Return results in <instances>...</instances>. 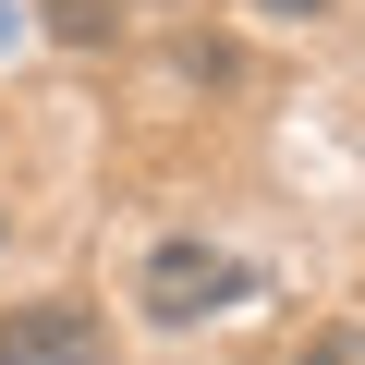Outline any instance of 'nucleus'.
Segmentation results:
<instances>
[{
    "instance_id": "nucleus-2",
    "label": "nucleus",
    "mask_w": 365,
    "mask_h": 365,
    "mask_svg": "<svg viewBox=\"0 0 365 365\" xmlns=\"http://www.w3.org/2000/svg\"><path fill=\"white\" fill-rule=\"evenodd\" d=\"M98 353V317L86 304H37V317H0V365H73Z\"/></svg>"
},
{
    "instance_id": "nucleus-4",
    "label": "nucleus",
    "mask_w": 365,
    "mask_h": 365,
    "mask_svg": "<svg viewBox=\"0 0 365 365\" xmlns=\"http://www.w3.org/2000/svg\"><path fill=\"white\" fill-rule=\"evenodd\" d=\"M292 365H365V329H317V341H304Z\"/></svg>"
},
{
    "instance_id": "nucleus-5",
    "label": "nucleus",
    "mask_w": 365,
    "mask_h": 365,
    "mask_svg": "<svg viewBox=\"0 0 365 365\" xmlns=\"http://www.w3.org/2000/svg\"><path fill=\"white\" fill-rule=\"evenodd\" d=\"M13 37H25V0H0V49H13Z\"/></svg>"
},
{
    "instance_id": "nucleus-6",
    "label": "nucleus",
    "mask_w": 365,
    "mask_h": 365,
    "mask_svg": "<svg viewBox=\"0 0 365 365\" xmlns=\"http://www.w3.org/2000/svg\"><path fill=\"white\" fill-rule=\"evenodd\" d=\"M268 13H292V25H304V13H329V0H268Z\"/></svg>"
},
{
    "instance_id": "nucleus-3",
    "label": "nucleus",
    "mask_w": 365,
    "mask_h": 365,
    "mask_svg": "<svg viewBox=\"0 0 365 365\" xmlns=\"http://www.w3.org/2000/svg\"><path fill=\"white\" fill-rule=\"evenodd\" d=\"M49 25H61L73 49H98V37H110V0H49Z\"/></svg>"
},
{
    "instance_id": "nucleus-1",
    "label": "nucleus",
    "mask_w": 365,
    "mask_h": 365,
    "mask_svg": "<svg viewBox=\"0 0 365 365\" xmlns=\"http://www.w3.org/2000/svg\"><path fill=\"white\" fill-rule=\"evenodd\" d=\"M256 292V268L232 256V244H207V232H170V244H146V268H134V304L158 317V329H195V317H232Z\"/></svg>"
}]
</instances>
